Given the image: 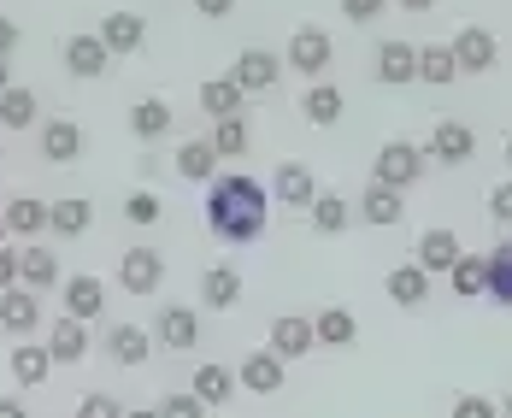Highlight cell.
Wrapping results in <instances>:
<instances>
[{"label": "cell", "instance_id": "1", "mask_svg": "<svg viewBox=\"0 0 512 418\" xmlns=\"http://www.w3.org/2000/svg\"><path fill=\"white\" fill-rule=\"evenodd\" d=\"M265 212H271V195L248 171H230V177L206 183V224H212L218 242H259L265 236Z\"/></svg>", "mask_w": 512, "mask_h": 418}, {"label": "cell", "instance_id": "2", "mask_svg": "<svg viewBox=\"0 0 512 418\" xmlns=\"http://www.w3.org/2000/svg\"><path fill=\"white\" fill-rule=\"evenodd\" d=\"M371 183H383V189H401V195H407L412 183H424V148L407 142V136L383 142V148H377V165H371Z\"/></svg>", "mask_w": 512, "mask_h": 418}, {"label": "cell", "instance_id": "3", "mask_svg": "<svg viewBox=\"0 0 512 418\" xmlns=\"http://www.w3.org/2000/svg\"><path fill=\"white\" fill-rule=\"evenodd\" d=\"M330 59H336V42H330V30H318V24H301V30L289 36V53H283V65L301 71V77H312V83L330 71Z\"/></svg>", "mask_w": 512, "mask_h": 418}, {"label": "cell", "instance_id": "4", "mask_svg": "<svg viewBox=\"0 0 512 418\" xmlns=\"http://www.w3.org/2000/svg\"><path fill=\"white\" fill-rule=\"evenodd\" d=\"M448 53H454V65H460V77H483V71H495V59H501L495 36H489L483 24H465L460 36L448 42Z\"/></svg>", "mask_w": 512, "mask_h": 418}, {"label": "cell", "instance_id": "5", "mask_svg": "<svg viewBox=\"0 0 512 418\" xmlns=\"http://www.w3.org/2000/svg\"><path fill=\"white\" fill-rule=\"evenodd\" d=\"M277 77H283V59H277L271 48H242L236 53V65H230V83H236L242 95L277 89Z\"/></svg>", "mask_w": 512, "mask_h": 418}, {"label": "cell", "instance_id": "6", "mask_svg": "<svg viewBox=\"0 0 512 418\" xmlns=\"http://www.w3.org/2000/svg\"><path fill=\"white\" fill-rule=\"evenodd\" d=\"M271 189H277V201L295 212H307L318 201V177H312L307 159H277V171H271Z\"/></svg>", "mask_w": 512, "mask_h": 418}, {"label": "cell", "instance_id": "7", "mask_svg": "<svg viewBox=\"0 0 512 418\" xmlns=\"http://www.w3.org/2000/svg\"><path fill=\"white\" fill-rule=\"evenodd\" d=\"M471 154H477V136H471V124H460V118H442L430 130V142H424V159H442V165H465Z\"/></svg>", "mask_w": 512, "mask_h": 418}, {"label": "cell", "instance_id": "8", "mask_svg": "<svg viewBox=\"0 0 512 418\" xmlns=\"http://www.w3.org/2000/svg\"><path fill=\"white\" fill-rule=\"evenodd\" d=\"M118 283H124L130 295H154L159 283H165V254H159V248H130V254L118 260Z\"/></svg>", "mask_w": 512, "mask_h": 418}, {"label": "cell", "instance_id": "9", "mask_svg": "<svg viewBox=\"0 0 512 418\" xmlns=\"http://www.w3.org/2000/svg\"><path fill=\"white\" fill-rule=\"evenodd\" d=\"M283 366L289 360H301V354H312L318 348V336H312V318H301V313H283V318H271V342H265Z\"/></svg>", "mask_w": 512, "mask_h": 418}, {"label": "cell", "instance_id": "10", "mask_svg": "<svg viewBox=\"0 0 512 418\" xmlns=\"http://www.w3.org/2000/svg\"><path fill=\"white\" fill-rule=\"evenodd\" d=\"M106 354H112V366L142 371L148 354H154V336H148L142 324H112V330H106Z\"/></svg>", "mask_w": 512, "mask_h": 418}, {"label": "cell", "instance_id": "11", "mask_svg": "<svg viewBox=\"0 0 512 418\" xmlns=\"http://www.w3.org/2000/svg\"><path fill=\"white\" fill-rule=\"evenodd\" d=\"M359 218H365L371 230H395V224L407 218V195H401V189H383V183H365V195H359Z\"/></svg>", "mask_w": 512, "mask_h": 418}, {"label": "cell", "instance_id": "12", "mask_svg": "<svg viewBox=\"0 0 512 418\" xmlns=\"http://www.w3.org/2000/svg\"><path fill=\"white\" fill-rule=\"evenodd\" d=\"M36 324H42V295H30L24 283H18V289H0V330L30 336Z\"/></svg>", "mask_w": 512, "mask_h": 418}, {"label": "cell", "instance_id": "13", "mask_svg": "<svg viewBox=\"0 0 512 418\" xmlns=\"http://www.w3.org/2000/svg\"><path fill=\"white\" fill-rule=\"evenodd\" d=\"M377 83H383V89L418 83V48H412V42H383V48H377Z\"/></svg>", "mask_w": 512, "mask_h": 418}, {"label": "cell", "instance_id": "14", "mask_svg": "<svg viewBox=\"0 0 512 418\" xmlns=\"http://www.w3.org/2000/svg\"><path fill=\"white\" fill-rule=\"evenodd\" d=\"M154 342L159 348H177V354H189L195 342H201V318H195V307H165L154 324Z\"/></svg>", "mask_w": 512, "mask_h": 418}, {"label": "cell", "instance_id": "15", "mask_svg": "<svg viewBox=\"0 0 512 418\" xmlns=\"http://www.w3.org/2000/svg\"><path fill=\"white\" fill-rule=\"evenodd\" d=\"M106 313V283L89 271V277H65V318L89 324V318Z\"/></svg>", "mask_w": 512, "mask_h": 418}, {"label": "cell", "instance_id": "16", "mask_svg": "<svg viewBox=\"0 0 512 418\" xmlns=\"http://www.w3.org/2000/svg\"><path fill=\"white\" fill-rule=\"evenodd\" d=\"M106 65H112V53H106L101 36H65V71H71V77L95 83Z\"/></svg>", "mask_w": 512, "mask_h": 418}, {"label": "cell", "instance_id": "17", "mask_svg": "<svg viewBox=\"0 0 512 418\" xmlns=\"http://www.w3.org/2000/svg\"><path fill=\"white\" fill-rule=\"evenodd\" d=\"M283 377H289V371H283V360H277L271 348H259V354H248V360L236 366V383H242V389H254V395H277V389H283Z\"/></svg>", "mask_w": 512, "mask_h": 418}, {"label": "cell", "instance_id": "18", "mask_svg": "<svg viewBox=\"0 0 512 418\" xmlns=\"http://www.w3.org/2000/svg\"><path fill=\"white\" fill-rule=\"evenodd\" d=\"M83 354H89V324H77V318L48 324V360L53 366H77Z\"/></svg>", "mask_w": 512, "mask_h": 418}, {"label": "cell", "instance_id": "19", "mask_svg": "<svg viewBox=\"0 0 512 418\" xmlns=\"http://www.w3.org/2000/svg\"><path fill=\"white\" fill-rule=\"evenodd\" d=\"M101 42H106V53H142V42H148V24H142V12H106Z\"/></svg>", "mask_w": 512, "mask_h": 418}, {"label": "cell", "instance_id": "20", "mask_svg": "<svg viewBox=\"0 0 512 418\" xmlns=\"http://www.w3.org/2000/svg\"><path fill=\"white\" fill-rule=\"evenodd\" d=\"M383 289H389L395 307H424V301H430V271H424V265H395V271L383 277Z\"/></svg>", "mask_w": 512, "mask_h": 418}, {"label": "cell", "instance_id": "21", "mask_svg": "<svg viewBox=\"0 0 512 418\" xmlns=\"http://www.w3.org/2000/svg\"><path fill=\"white\" fill-rule=\"evenodd\" d=\"M77 154H83V130H77L71 118H48V124H42V159H48V165H71Z\"/></svg>", "mask_w": 512, "mask_h": 418}, {"label": "cell", "instance_id": "22", "mask_svg": "<svg viewBox=\"0 0 512 418\" xmlns=\"http://www.w3.org/2000/svg\"><path fill=\"white\" fill-rule=\"evenodd\" d=\"M201 301L212 307V313H230V307L242 301V277H236V265H206Z\"/></svg>", "mask_w": 512, "mask_h": 418}, {"label": "cell", "instance_id": "23", "mask_svg": "<svg viewBox=\"0 0 512 418\" xmlns=\"http://www.w3.org/2000/svg\"><path fill=\"white\" fill-rule=\"evenodd\" d=\"M18 283L36 295V289H53L59 283V260H53L42 242H30V248H18Z\"/></svg>", "mask_w": 512, "mask_h": 418}, {"label": "cell", "instance_id": "24", "mask_svg": "<svg viewBox=\"0 0 512 418\" xmlns=\"http://www.w3.org/2000/svg\"><path fill=\"white\" fill-rule=\"evenodd\" d=\"M454 260H460V236L454 230H424L418 236V260L412 265H424L436 277V271H454Z\"/></svg>", "mask_w": 512, "mask_h": 418}, {"label": "cell", "instance_id": "25", "mask_svg": "<svg viewBox=\"0 0 512 418\" xmlns=\"http://www.w3.org/2000/svg\"><path fill=\"white\" fill-rule=\"evenodd\" d=\"M95 224V207L83 195H65V201H48V230L53 236H83Z\"/></svg>", "mask_w": 512, "mask_h": 418}, {"label": "cell", "instance_id": "26", "mask_svg": "<svg viewBox=\"0 0 512 418\" xmlns=\"http://www.w3.org/2000/svg\"><path fill=\"white\" fill-rule=\"evenodd\" d=\"M312 336H318L324 348H354V336H359V318L348 313V307H324V313L312 318Z\"/></svg>", "mask_w": 512, "mask_h": 418}, {"label": "cell", "instance_id": "27", "mask_svg": "<svg viewBox=\"0 0 512 418\" xmlns=\"http://www.w3.org/2000/svg\"><path fill=\"white\" fill-rule=\"evenodd\" d=\"M189 395H195L201 407H224V401L236 395V371L230 366H201L195 371V383H189Z\"/></svg>", "mask_w": 512, "mask_h": 418}, {"label": "cell", "instance_id": "28", "mask_svg": "<svg viewBox=\"0 0 512 418\" xmlns=\"http://www.w3.org/2000/svg\"><path fill=\"white\" fill-rule=\"evenodd\" d=\"M301 112H307L318 130H330V124L348 112V101H342V89H336V83H312L307 95H301Z\"/></svg>", "mask_w": 512, "mask_h": 418}, {"label": "cell", "instance_id": "29", "mask_svg": "<svg viewBox=\"0 0 512 418\" xmlns=\"http://www.w3.org/2000/svg\"><path fill=\"white\" fill-rule=\"evenodd\" d=\"M48 230V207L36 201V195H18L12 207H6V236H24V242H36Z\"/></svg>", "mask_w": 512, "mask_h": 418}, {"label": "cell", "instance_id": "30", "mask_svg": "<svg viewBox=\"0 0 512 418\" xmlns=\"http://www.w3.org/2000/svg\"><path fill=\"white\" fill-rule=\"evenodd\" d=\"M36 118H42V101H36V89H18V83H12V89L0 95V130H30Z\"/></svg>", "mask_w": 512, "mask_h": 418}, {"label": "cell", "instance_id": "31", "mask_svg": "<svg viewBox=\"0 0 512 418\" xmlns=\"http://www.w3.org/2000/svg\"><path fill=\"white\" fill-rule=\"evenodd\" d=\"M48 371H53V360H48V342H18V348H12V377H18L24 389L48 383Z\"/></svg>", "mask_w": 512, "mask_h": 418}, {"label": "cell", "instance_id": "32", "mask_svg": "<svg viewBox=\"0 0 512 418\" xmlns=\"http://www.w3.org/2000/svg\"><path fill=\"white\" fill-rule=\"evenodd\" d=\"M177 171H183L189 183H212V177H218V154H212V142H206V136H189V142L177 148Z\"/></svg>", "mask_w": 512, "mask_h": 418}, {"label": "cell", "instance_id": "33", "mask_svg": "<svg viewBox=\"0 0 512 418\" xmlns=\"http://www.w3.org/2000/svg\"><path fill=\"white\" fill-rule=\"evenodd\" d=\"M418 77H424L430 89H448V83L460 77V65H454L448 42H424V53H418Z\"/></svg>", "mask_w": 512, "mask_h": 418}, {"label": "cell", "instance_id": "34", "mask_svg": "<svg viewBox=\"0 0 512 418\" xmlns=\"http://www.w3.org/2000/svg\"><path fill=\"white\" fill-rule=\"evenodd\" d=\"M206 142H212V154H218V159H242L248 148H254V136H248V118H242V112H236V118H218V130H212Z\"/></svg>", "mask_w": 512, "mask_h": 418}, {"label": "cell", "instance_id": "35", "mask_svg": "<svg viewBox=\"0 0 512 418\" xmlns=\"http://www.w3.org/2000/svg\"><path fill=\"white\" fill-rule=\"evenodd\" d=\"M448 277H454V295H460V301H477V295H489V265H483V254H460Z\"/></svg>", "mask_w": 512, "mask_h": 418}, {"label": "cell", "instance_id": "36", "mask_svg": "<svg viewBox=\"0 0 512 418\" xmlns=\"http://www.w3.org/2000/svg\"><path fill=\"white\" fill-rule=\"evenodd\" d=\"M307 212H312V230H318V236H342V230H348V218H354V207H348L342 195H318Z\"/></svg>", "mask_w": 512, "mask_h": 418}, {"label": "cell", "instance_id": "37", "mask_svg": "<svg viewBox=\"0 0 512 418\" xmlns=\"http://www.w3.org/2000/svg\"><path fill=\"white\" fill-rule=\"evenodd\" d=\"M201 106L212 112V118H236V112H242V89H236L230 77H206L201 83Z\"/></svg>", "mask_w": 512, "mask_h": 418}, {"label": "cell", "instance_id": "38", "mask_svg": "<svg viewBox=\"0 0 512 418\" xmlns=\"http://www.w3.org/2000/svg\"><path fill=\"white\" fill-rule=\"evenodd\" d=\"M130 130H136L142 142H159V136L171 130V106L165 101H136L130 106Z\"/></svg>", "mask_w": 512, "mask_h": 418}, {"label": "cell", "instance_id": "39", "mask_svg": "<svg viewBox=\"0 0 512 418\" xmlns=\"http://www.w3.org/2000/svg\"><path fill=\"white\" fill-rule=\"evenodd\" d=\"M483 265H489V295H495L501 307H512V236H507V242H501V248H495Z\"/></svg>", "mask_w": 512, "mask_h": 418}, {"label": "cell", "instance_id": "40", "mask_svg": "<svg viewBox=\"0 0 512 418\" xmlns=\"http://www.w3.org/2000/svg\"><path fill=\"white\" fill-rule=\"evenodd\" d=\"M124 218H130V224H154V218H159V195H148V189H136V195L124 201Z\"/></svg>", "mask_w": 512, "mask_h": 418}, {"label": "cell", "instance_id": "41", "mask_svg": "<svg viewBox=\"0 0 512 418\" xmlns=\"http://www.w3.org/2000/svg\"><path fill=\"white\" fill-rule=\"evenodd\" d=\"M159 418H206V407L195 395H165V401H159Z\"/></svg>", "mask_w": 512, "mask_h": 418}, {"label": "cell", "instance_id": "42", "mask_svg": "<svg viewBox=\"0 0 512 418\" xmlns=\"http://www.w3.org/2000/svg\"><path fill=\"white\" fill-rule=\"evenodd\" d=\"M454 418H501V407H495L489 395H460V401H454Z\"/></svg>", "mask_w": 512, "mask_h": 418}, {"label": "cell", "instance_id": "43", "mask_svg": "<svg viewBox=\"0 0 512 418\" xmlns=\"http://www.w3.org/2000/svg\"><path fill=\"white\" fill-rule=\"evenodd\" d=\"M77 418H124V407H118L112 395H83V407H77Z\"/></svg>", "mask_w": 512, "mask_h": 418}, {"label": "cell", "instance_id": "44", "mask_svg": "<svg viewBox=\"0 0 512 418\" xmlns=\"http://www.w3.org/2000/svg\"><path fill=\"white\" fill-rule=\"evenodd\" d=\"M383 6H389V0H342V18H348V24H371Z\"/></svg>", "mask_w": 512, "mask_h": 418}, {"label": "cell", "instance_id": "45", "mask_svg": "<svg viewBox=\"0 0 512 418\" xmlns=\"http://www.w3.org/2000/svg\"><path fill=\"white\" fill-rule=\"evenodd\" d=\"M489 218H495V224H512V183H495V195H489Z\"/></svg>", "mask_w": 512, "mask_h": 418}, {"label": "cell", "instance_id": "46", "mask_svg": "<svg viewBox=\"0 0 512 418\" xmlns=\"http://www.w3.org/2000/svg\"><path fill=\"white\" fill-rule=\"evenodd\" d=\"M0 289H18V248H0Z\"/></svg>", "mask_w": 512, "mask_h": 418}, {"label": "cell", "instance_id": "47", "mask_svg": "<svg viewBox=\"0 0 512 418\" xmlns=\"http://www.w3.org/2000/svg\"><path fill=\"white\" fill-rule=\"evenodd\" d=\"M195 12H201V18H230L236 0H195Z\"/></svg>", "mask_w": 512, "mask_h": 418}, {"label": "cell", "instance_id": "48", "mask_svg": "<svg viewBox=\"0 0 512 418\" xmlns=\"http://www.w3.org/2000/svg\"><path fill=\"white\" fill-rule=\"evenodd\" d=\"M12 48H18V24L0 18V59H12Z\"/></svg>", "mask_w": 512, "mask_h": 418}, {"label": "cell", "instance_id": "49", "mask_svg": "<svg viewBox=\"0 0 512 418\" xmlns=\"http://www.w3.org/2000/svg\"><path fill=\"white\" fill-rule=\"evenodd\" d=\"M0 418H30V413H24V401H12V395H6V401H0Z\"/></svg>", "mask_w": 512, "mask_h": 418}, {"label": "cell", "instance_id": "50", "mask_svg": "<svg viewBox=\"0 0 512 418\" xmlns=\"http://www.w3.org/2000/svg\"><path fill=\"white\" fill-rule=\"evenodd\" d=\"M395 6H401V12H430L436 0H395Z\"/></svg>", "mask_w": 512, "mask_h": 418}, {"label": "cell", "instance_id": "51", "mask_svg": "<svg viewBox=\"0 0 512 418\" xmlns=\"http://www.w3.org/2000/svg\"><path fill=\"white\" fill-rule=\"evenodd\" d=\"M6 89H12V71H6V59H0V95H6Z\"/></svg>", "mask_w": 512, "mask_h": 418}, {"label": "cell", "instance_id": "52", "mask_svg": "<svg viewBox=\"0 0 512 418\" xmlns=\"http://www.w3.org/2000/svg\"><path fill=\"white\" fill-rule=\"evenodd\" d=\"M124 418H159V407H142V413H124Z\"/></svg>", "mask_w": 512, "mask_h": 418}, {"label": "cell", "instance_id": "53", "mask_svg": "<svg viewBox=\"0 0 512 418\" xmlns=\"http://www.w3.org/2000/svg\"><path fill=\"white\" fill-rule=\"evenodd\" d=\"M501 418H512V389H507V401H501Z\"/></svg>", "mask_w": 512, "mask_h": 418}, {"label": "cell", "instance_id": "54", "mask_svg": "<svg viewBox=\"0 0 512 418\" xmlns=\"http://www.w3.org/2000/svg\"><path fill=\"white\" fill-rule=\"evenodd\" d=\"M0 248H6V218H0Z\"/></svg>", "mask_w": 512, "mask_h": 418}, {"label": "cell", "instance_id": "55", "mask_svg": "<svg viewBox=\"0 0 512 418\" xmlns=\"http://www.w3.org/2000/svg\"><path fill=\"white\" fill-rule=\"evenodd\" d=\"M507 165H512V136H507Z\"/></svg>", "mask_w": 512, "mask_h": 418}]
</instances>
